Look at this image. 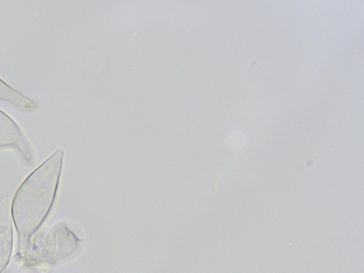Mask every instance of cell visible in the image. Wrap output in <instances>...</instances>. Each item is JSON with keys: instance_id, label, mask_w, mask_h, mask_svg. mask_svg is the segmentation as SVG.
I'll use <instances>...</instances> for the list:
<instances>
[{"instance_id": "1", "label": "cell", "mask_w": 364, "mask_h": 273, "mask_svg": "<svg viewBox=\"0 0 364 273\" xmlns=\"http://www.w3.org/2000/svg\"><path fill=\"white\" fill-rule=\"evenodd\" d=\"M58 149L23 182L14 196L12 215L20 240L25 244L47 218L56 194L63 161Z\"/></svg>"}, {"instance_id": "2", "label": "cell", "mask_w": 364, "mask_h": 273, "mask_svg": "<svg viewBox=\"0 0 364 273\" xmlns=\"http://www.w3.org/2000/svg\"><path fill=\"white\" fill-rule=\"evenodd\" d=\"M14 147L27 160L32 158V150L15 121L0 110V148Z\"/></svg>"}, {"instance_id": "3", "label": "cell", "mask_w": 364, "mask_h": 273, "mask_svg": "<svg viewBox=\"0 0 364 273\" xmlns=\"http://www.w3.org/2000/svg\"><path fill=\"white\" fill-rule=\"evenodd\" d=\"M0 100L14 105L22 111H28L36 108L31 100L18 92L1 77H0Z\"/></svg>"}]
</instances>
